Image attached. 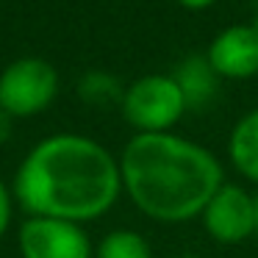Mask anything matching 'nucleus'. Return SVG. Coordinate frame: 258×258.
<instances>
[{"label":"nucleus","mask_w":258,"mask_h":258,"mask_svg":"<svg viewBox=\"0 0 258 258\" xmlns=\"http://www.w3.org/2000/svg\"><path fill=\"white\" fill-rule=\"evenodd\" d=\"M20 258H95L84 225L53 217H25L17 228Z\"/></svg>","instance_id":"39448f33"},{"label":"nucleus","mask_w":258,"mask_h":258,"mask_svg":"<svg viewBox=\"0 0 258 258\" xmlns=\"http://www.w3.org/2000/svg\"><path fill=\"white\" fill-rule=\"evenodd\" d=\"M12 136H14V117L0 108V147L9 145V142H12Z\"/></svg>","instance_id":"ddd939ff"},{"label":"nucleus","mask_w":258,"mask_h":258,"mask_svg":"<svg viewBox=\"0 0 258 258\" xmlns=\"http://www.w3.org/2000/svg\"><path fill=\"white\" fill-rule=\"evenodd\" d=\"M119 111L136 134H169L189 108L172 75L153 73L125 86Z\"/></svg>","instance_id":"7ed1b4c3"},{"label":"nucleus","mask_w":258,"mask_h":258,"mask_svg":"<svg viewBox=\"0 0 258 258\" xmlns=\"http://www.w3.org/2000/svg\"><path fill=\"white\" fill-rule=\"evenodd\" d=\"M172 78L178 81L183 100L189 111H203L208 103L217 97L219 89V75L214 73V67L208 64L206 56H189L178 64V70L172 73Z\"/></svg>","instance_id":"6e6552de"},{"label":"nucleus","mask_w":258,"mask_h":258,"mask_svg":"<svg viewBox=\"0 0 258 258\" xmlns=\"http://www.w3.org/2000/svg\"><path fill=\"white\" fill-rule=\"evenodd\" d=\"M125 95V86L119 84L117 75L103 73V70H89L78 78V97L86 106L95 108H108V106H119Z\"/></svg>","instance_id":"9d476101"},{"label":"nucleus","mask_w":258,"mask_h":258,"mask_svg":"<svg viewBox=\"0 0 258 258\" xmlns=\"http://www.w3.org/2000/svg\"><path fill=\"white\" fill-rule=\"evenodd\" d=\"M228 158L241 178L258 186V108L233 125L228 136Z\"/></svg>","instance_id":"1a4fd4ad"},{"label":"nucleus","mask_w":258,"mask_h":258,"mask_svg":"<svg viewBox=\"0 0 258 258\" xmlns=\"http://www.w3.org/2000/svg\"><path fill=\"white\" fill-rule=\"evenodd\" d=\"M252 28H255V34H258V14H255V23H252Z\"/></svg>","instance_id":"dca6fc26"},{"label":"nucleus","mask_w":258,"mask_h":258,"mask_svg":"<svg viewBox=\"0 0 258 258\" xmlns=\"http://www.w3.org/2000/svg\"><path fill=\"white\" fill-rule=\"evenodd\" d=\"M122 195L153 222L197 219L225 183L222 161L178 134H134L119 153Z\"/></svg>","instance_id":"f03ea898"},{"label":"nucleus","mask_w":258,"mask_h":258,"mask_svg":"<svg viewBox=\"0 0 258 258\" xmlns=\"http://www.w3.org/2000/svg\"><path fill=\"white\" fill-rule=\"evenodd\" d=\"M95 258H153V247L139 230H108L95 244Z\"/></svg>","instance_id":"9b49d317"},{"label":"nucleus","mask_w":258,"mask_h":258,"mask_svg":"<svg viewBox=\"0 0 258 258\" xmlns=\"http://www.w3.org/2000/svg\"><path fill=\"white\" fill-rule=\"evenodd\" d=\"M219 78L244 81L258 75V34L252 25H230L219 31L206 53Z\"/></svg>","instance_id":"0eeeda50"},{"label":"nucleus","mask_w":258,"mask_h":258,"mask_svg":"<svg viewBox=\"0 0 258 258\" xmlns=\"http://www.w3.org/2000/svg\"><path fill=\"white\" fill-rule=\"evenodd\" d=\"M14 208H17V200H14V191H12V183L0 178V239L9 233L14 222Z\"/></svg>","instance_id":"f8f14e48"},{"label":"nucleus","mask_w":258,"mask_h":258,"mask_svg":"<svg viewBox=\"0 0 258 258\" xmlns=\"http://www.w3.org/2000/svg\"><path fill=\"white\" fill-rule=\"evenodd\" d=\"M203 230L219 244H241L255 236V191L225 180L200 214Z\"/></svg>","instance_id":"423d86ee"},{"label":"nucleus","mask_w":258,"mask_h":258,"mask_svg":"<svg viewBox=\"0 0 258 258\" xmlns=\"http://www.w3.org/2000/svg\"><path fill=\"white\" fill-rule=\"evenodd\" d=\"M12 191L25 217L95 222L122 195L119 158L92 136L53 134L25 153Z\"/></svg>","instance_id":"f257e3e1"},{"label":"nucleus","mask_w":258,"mask_h":258,"mask_svg":"<svg viewBox=\"0 0 258 258\" xmlns=\"http://www.w3.org/2000/svg\"><path fill=\"white\" fill-rule=\"evenodd\" d=\"M58 95V70L42 56H23L0 73V108L14 119L47 111Z\"/></svg>","instance_id":"20e7f679"},{"label":"nucleus","mask_w":258,"mask_h":258,"mask_svg":"<svg viewBox=\"0 0 258 258\" xmlns=\"http://www.w3.org/2000/svg\"><path fill=\"white\" fill-rule=\"evenodd\" d=\"M183 9H191V12H200V9H208L211 3H217V0H178Z\"/></svg>","instance_id":"4468645a"},{"label":"nucleus","mask_w":258,"mask_h":258,"mask_svg":"<svg viewBox=\"0 0 258 258\" xmlns=\"http://www.w3.org/2000/svg\"><path fill=\"white\" fill-rule=\"evenodd\" d=\"M255 236H258V191H255Z\"/></svg>","instance_id":"2eb2a0df"}]
</instances>
